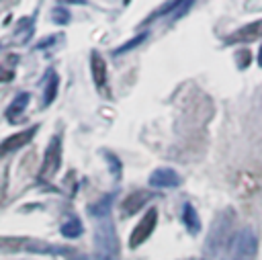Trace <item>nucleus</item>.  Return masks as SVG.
Here are the masks:
<instances>
[{
    "label": "nucleus",
    "mask_w": 262,
    "mask_h": 260,
    "mask_svg": "<svg viewBox=\"0 0 262 260\" xmlns=\"http://www.w3.org/2000/svg\"><path fill=\"white\" fill-rule=\"evenodd\" d=\"M0 250L2 252H29V254H47V256H68V260H74L78 254L70 246H53L43 240L35 237H23V235H0Z\"/></svg>",
    "instance_id": "1"
},
{
    "label": "nucleus",
    "mask_w": 262,
    "mask_h": 260,
    "mask_svg": "<svg viewBox=\"0 0 262 260\" xmlns=\"http://www.w3.org/2000/svg\"><path fill=\"white\" fill-rule=\"evenodd\" d=\"M94 260H117L119 258V240L115 225L108 217L98 219L94 227Z\"/></svg>",
    "instance_id": "2"
},
{
    "label": "nucleus",
    "mask_w": 262,
    "mask_h": 260,
    "mask_svg": "<svg viewBox=\"0 0 262 260\" xmlns=\"http://www.w3.org/2000/svg\"><path fill=\"white\" fill-rule=\"evenodd\" d=\"M231 258L233 260H252L258 252V237L250 227H242L231 237Z\"/></svg>",
    "instance_id": "3"
},
{
    "label": "nucleus",
    "mask_w": 262,
    "mask_h": 260,
    "mask_svg": "<svg viewBox=\"0 0 262 260\" xmlns=\"http://www.w3.org/2000/svg\"><path fill=\"white\" fill-rule=\"evenodd\" d=\"M61 168V137L53 135L45 147L41 168H39V178L41 180H51Z\"/></svg>",
    "instance_id": "4"
},
{
    "label": "nucleus",
    "mask_w": 262,
    "mask_h": 260,
    "mask_svg": "<svg viewBox=\"0 0 262 260\" xmlns=\"http://www.w3.org/2000/svg\"><path fill=\"white\" fill-rule=\"evenodd\" d=\"M231 225H233V213L231 211H225L223 215L217 217V221L213 223V227L209 231V240H207V250L211 254H217L223 248V244L229 240Z\"/></svg>",
    "instance_id": "5"
},
{
    "label": "nucleus",
    "mask_w": 262,
    "mask_h": 260,
    "mask_svg": "<svg viewBox=\"0 0 262 260\" xmlns=\"http://www.w3.org/2000/svg\"><path fill=\"white\" fill-rule=\"evenodd\" d=\"M156 225H158V209H156V207H149V209L143 213V217L139 219V223L133 227V231H131V235H129V248H131V250L139 248V246L154 233Z\"/></svg>",
    "instance_id": "6"
},
{
    "label": "nucleus",
    "mask_w": 262,
    "mask_h": 260,
    "mask_svg": "<svg viewBox=\"0 0 262 260\" xmlns=\"http://www.w3.org/2000/svg\"><path fill=\"white\" fill-rule=\"evenodd\" d=\"M37 129H39V125H33V127H29V129H25V131H18V133H14V135L2 139V141H0V158H2V156H8V154H12V151H16V149H20V147H25L27 143H31V139H33L35 133H37Z\"/></svg>",
    "instance_id": "7"
},
{
    "label": "nucleus",
    "mask_w": 262,
    "mask_h": 260,
    "mask_svg": "<svg viewBox=\"0 0 262 260\" xmlns=\"http://www.w3.org/2000/svg\"><path fill=\"white\" fill-rule=\"evenodd\" d=\"M262 37V18L254 20V23H248L244 25L242 29L233 31L231 35L225 37V45H233V43H250L254 39H260Z\"/></svg>",
    "instance_id": "8"
},
{
    "label": "nucleus",
    "mask_w": 262,
    "mask_h": 260,
    "mask_svg": "<svg viewBox=\"0 0 262 260\" xmlns=\"http://www.w3.org/2000/svg\"><path fill=\"white\" fill-rule=\"evenodd\" d=\"M149 199H151V192H147V190H133V192H129V194L121 201V217L125 219V217L135 215L141 207L147 205Z\"/></svg>",
    "instance_id": "9"
},
{
    "label": "nucleus",
    "mask_w": 262,
    "mask_h": 260,
    "mask_svg": "<svg viewBox=\"0 0 262 260\" xmlns=\"http://www.w3.org/2000/svg\"><path fill=\"white\" fill-rule=\"evenodd\" d=\"M149 186H154V188H176V186H180V176L172 168H156L149 176Z\"/></svg>",
    "instance_id": "10"
},
{
    "label": "nucleus",
    "mask_w": 262,
    "mask_h": 260,
    "mask_svg": "<svg viewBox=\"0 0 262 260\" xmlns=\"http://www.w3.org/2000/svg\"><path fill=\"white\" fill-rule=\"evenodd\" d=\"M90 74H92L94 86H96L100 92H104V88H106V74H108V70H106V61L102 59V55H100L96 49L90 53Z\"/></svg>",
    "instance_id": "11"
},
{
    "label": "nucleus",
    "mask_w": 262,
    "mask_h": 260,
    "mask_svg": "<svg viewBox=\"0 0 262 260\" xmlns=\"http://www.w3.org/2000/svg\"><path fill=\"white\" fill-rule=\"evenodd\" d=\"M29 100H31V94H29V92H18V94L12 98V102L6 106V113H4L6 119H8V123L16 125V123L23 121L25 111H27V106H29Z\"/></svg>",
    "instance_id": "12"
},
{
    "label": "nucleus",
    "mask_w": 262,
    "mask_h": 260,
    "mask_svg": "<svg viewBox=\"0 0 262 260\" xmlns=\"http://www.w3.org/2000/svg\"><path fill=\"white\" fill-rule=\"evenodd\" d=\"M57 88H59V80H57V74L55 70H47L45 72V84H43V106H49L55 96H57Z\"/></svg>",
    "instance_id": "13"
},
{
    "label": "nucleus",
    "mask_w": 262,
    "mask_h": 260,
    "mask_svg": "<svg viewBox=\"0 0 262 260\" xmlns=\"http://www.w3.org/2000/svg\"><path fill=\"white\" fill-rule=\"evenodd\" d=\"M182 223L186 225V229H188L190 235H196V233L201 231L199 213H196V209H194L190 203H184V205H182Z\"/></svg>",
    "instance_id": "14"
},
{
    "label": "nucleus",
    "mask_w": 262,
    "mask_h": 260,
    "mask_svg": "<svg viewBox=\"0 0 262 260\" xmlns=\"http://www.w3.org/2000/svg\"><path fill=\"white\" fill-rule=\"evenodd\" d=\"M59 231H61L63 237L74 240V237H80V235H82L84 227H82V221H80L76 215H72V217H68V219L63 221V225L59 227Z\"/></svg>",
    "instance_id": "15"
},
{
    "label": "nucleus",
    "mask_w": 262,
    "mask_h": 260,
    "mask_svg": "<svg viewBox=\"0 0 262 260\" xmlns=\"http://www.w3.org/2000/svg\"><path fill=\"white\" fill-rule=\"evenodd\" d=\"M111 203H113V194H106V197H102L98 203L90 205V207H88V213H90L92 217H96V219L108 217V211H111Z\"/></svg>",
    "instance_id": "16"
},
{
    "label": "nucleus",
    "mask_w": 262,
    "mask_h": 260,
    "mask_svg": "<svg viewBox=\"0 0 262 260\" xmlns=\"http://www.w3.org/2000/svg\"><path fill=\"white\" fill-rule=\"evenodd\" d=\"M33 27H35V18L33 16H27V18H20L16 29H14V35L18 41H29L31 35H33Z\"/></svg>",
    "instance_id": "17"
},
{
    "label": "nucleus",
    "mask_w": 262,
    "mask_h": 260,
    "mask_svg": "<svg viewBox=\"0 0 262 260\" xmlns=\"http://www.w3.org/2000/svg\"><path fill=\"white\" fill-rule=\"evenodd\" d=\"M102 154H104V158H106V164L111 166V172H113L115 180H119V178H121V170H123V166H121L119 158H117L113 151H102Z\"/></svg>",
    "instance_id": "18"
},
{
    "label": "nucleus",
    "mask_w": 262,
    "mask_h": 260,
    "mask_svg": "<svg viewBox=\"0 0 262 260\" xmlns=\"http://www.w3.org/2000/svg\"><path fill=\"white\" fill-rule=\"evenodd\" d=\"M145 39V33H141V35H137V37H133L131 41H127L125 45H121L119 49H115V55H119V53H125V51H129V49H133L135 45H139L141 41Z\"/></svg>",
    "instance_id": "19"
},
{
    "label": "nucleus",
    "mask_w": 262,
    "mask_h": 260,
    "mask_svg": "<svg viewBox=\"0 0 262 260\" xmlns=\"http://www.w3.org/2000/svg\"><path fill=\"white\" fill-rule=\"evenodd\" d=\"M53 20H55L57 25H68V23H70V12H68L66 8H55V10H53Z\"/></svg>",
    "instance_id": "20"
},
{
    "label": "nucleus",
    "mask_w": 262,
    "mask_h": 260,
    "mask_svg": "<svg viewBox=\"0 0 262 260\" xmlns=\"http://www.w3.org/2000/svg\"><path fill=\"white\" fill-rule=\"evenodd\" d=\"M12 76H14L12 70H8V68H0V82H10Z\"/></svg>",
    "instance_id": "21"
},
{
    "label": "nucleus",
    "mask_w": 262,
    "mask_h": 260,
    "mask_svg": "<svg viewBox=\"0 0 262 260\" xmlns=\"http://www.w3.org/2000/svg\"><path fill=\"white\" fill-rule=\"evenodd\" d=\"M258 66L262 68V45H260V49H258Z\"/></svg>",
    "instance_id": "22"
}]
</instances>
